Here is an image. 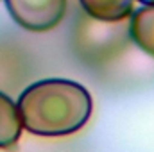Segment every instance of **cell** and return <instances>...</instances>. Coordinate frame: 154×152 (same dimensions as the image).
<instances>
[{
    "mask_svg": "<svg viewBox=\"0 0 154 152\" xmlns=\"http://www.w3.org/2000/svg\"><path fill=\"white\" fill-rule=\"evenodd\" d=\"M22 127L45 138L81 131L93 113L90 91L70 79H43L27 86L16 102Z\"/></svg>",
    "mask_w": 154,
    "mask_h": 152,
    "instance_id": "obj_1",
    "label": "cell"
},
{
    "mask_svg": "<svg viewBox=\"0 0 154 152\" xmlns=\"http://www.w3.org/2000/svg\"><path fill=\"white\" fill-rule=\"evenodd\" d=\"M131 43L129 22H104L81 14L77 18L74 45L77 57L86 65H104L118 57Z\"/></svg>",
    "mask_w": 154,
    "mask_h": 152,
    "instance_id": "obj_2",
    "label": "cell"
},
{
    "mask_svg": "<svg viewBox=\"0 0 154 152\" xmlns=\"http://www.w3.org/2000/svg\"><path fill=\"white\" fill-rule=\"evenodd\" d=\"M11 18L25 31L56 29L66 13V0H4Z\"/></svg>",
    "mask_w": 154,
    "mask_h": 152,
    "instance_id": "obj_3",
    "label": "cell"
},
{
    "mask_svg": "<svg viewBox=\"0 0 154 152\" xmlns=\"http://www.w3.org/2000/svg\"><path fill=\"white\" fill-rule=\"evenodd\" d=\"M131 41L154 59V4L142 5L129 16Z\"/></svg>",
    "mask_w": 154,
    "mask_h": 152,
    "instance_id": "obj_4",
    "label": "cell"
},
{
    "mask_svg": "<svg viewBox=\"0 0 154 152\" xmlns=\"http://www.w3.org/2000/svg\"><path fill=\"white\" fill-rule=\"evenodd\" d=\"M22 120L16 104L0 91V149H11L22 136Z\"/></svg>",
    "mask_w": 154,
    "mask_h": 152,
    "instance_id": "obj_5",
    "label": "cell"
},
{
    "mask_svg": "<svg viewBox=\"0 0 154 152\" xmlns=\"http://www.w3.org/2000/svg\"><path fill=\"white\" fill-rule=\"evenodd\" d=\"M82 11L91 18L104 22L127 20L133 13L134 0H79Z\"/></svg>",
    "mask_w": 154,
    "mask_h": 152,
    "instance_id": "obj_6",
    "label": "cell"
},
{
    "mask_svg": "<svg viewBox=\"0 0 154 152\" xmlns=\"http://www.w3.org/2000/svg\"><path fill=\"white\" fill-rule=\"evenodd\" d=\"M138 2H142L143 5H151V4H154V0H138Z\"/></svg>",
    "mask_w": 154,
    "mask_h": 152,
    "instance_id": "obj_7",
    "label": "cell"
}]
</instances>
